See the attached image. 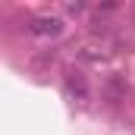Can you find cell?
<instances>
[{
  "instance_id": "6da1fadb",
  "label": "cell",
  "mask_w": 135,
  "mask_h": 135,
  "mask_svg": "<svg viewBox=\"0 0 135 135\" xmlns=\"http://www.w3.org/2000/svg\"><path fill=\"white\" fill-rule=\"evenodd\" d=\"M25 32L35 38H57V35H63V19L60 16H32Z\"/></svg>"
},
{
  "instance_id": "3957f363",
  "label": "cell",
  "mask_w": 135,
  "mask_h": 135,
  "mask_svg": "<svg viewBox=\"0 0 135 135\" xmlns=\"http://www.w3.org/2000/svg\"><path fill=\"white\" fill-rule=\"evenodd\" d=\"M82 57L85 60H104V54H94V47H82Z\"/></svg>"
},
{
  "instance_id": "5b68a950",
  "label": "cell",
  "mask_w": 135,
  "mask_h": 135,
  "mask_svg": "<svg viewBox=\"0 0 135 135\" xmlns=\"http://www.w3.org/2000/svg\"><path fill=\"white\" fill-rule=\"evenodd\" d=\"M132 22H135V16H132Z\"/></svg>"
},
{
  "instance_id": "277c9868",
  "label": "cell",
  "mask_w": 135,
  "mask_h": 135,
  "mask_svg": "<svg viewBox=\"0 0 135 135\" xmlns=\"http://www.w3.org/2000/svg\"><path fill=\"white\" fill-rule=\"evenodd\" d=\"M66 13H72V16L85 13V3H66Z\"/></svg>"
},
{
  "instance_id": "7a4b0ae2",
  "label": "cell",
  "mask_w": 135,
  "mask_h": 135,
  "mask_svg": "<svg viewBox=\"0 0 135 135\" xmlns=\"http://www.w3.org/2000/svg\"><path fill=\"white\" fill-rule=\"evenodd\" d=\"M63 82H66V91L72 94V98H79V101L88 98V82H85V75H82L79 69H66Z\"/></svg>"
}]
</instances>
